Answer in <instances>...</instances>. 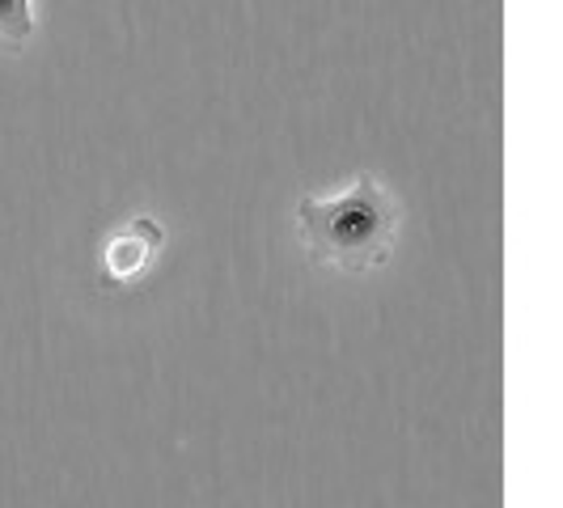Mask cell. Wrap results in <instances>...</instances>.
<instances>
[{
  "instance_id": "obj_1",
  "label": "cell",
  "mask_w": 563,
  "mask_h": 508,
  "mask_svg": "<svg viewBox=\"0 0 563 508\" xmlns=\"http://www.w3.org/2000/svg\"><path fill=\"white\" fill-rule=\"evenodd\" d=\"M297 221L306 229L313 263L339 272H373L390 258L398 233L395 199L382 191V183L356 178L347 191L331 199H301Z\"/></svg>"
},
{
  "instance_id": "obj_3",
  "label": "cell",
  "mask_w": 563,
  "mask_h": 508,
  "mask_svg": "<svg viewBox=\"0 0 563 508\" xmlns=\"http://www.w3.org/2000/svg\"><path fill=\"white\" fill-rule=\"evenodd\" d=\"M34 34V13H30V0H0V38L4 43H30Z\"/></svg>"
},
{
  "instance_id": "obj_2",
  "label": "cell",
  "mask_w": 563,
  "mask_h": 508,
  "mask_svg": "<svg viewBox=\"0 0 563 508\" xmlns=\"http://www.w3.org/2000/svg\"><path fill=\"white\" fill-rule=\"evenodd\" d=\"M162 246H166V233L153 225L148 217H136L132 225H123L111 242H107L102 267H107V276H111L114 284H132L148 272V263L157 258Z\"/></svg>"
}]
</instances>
